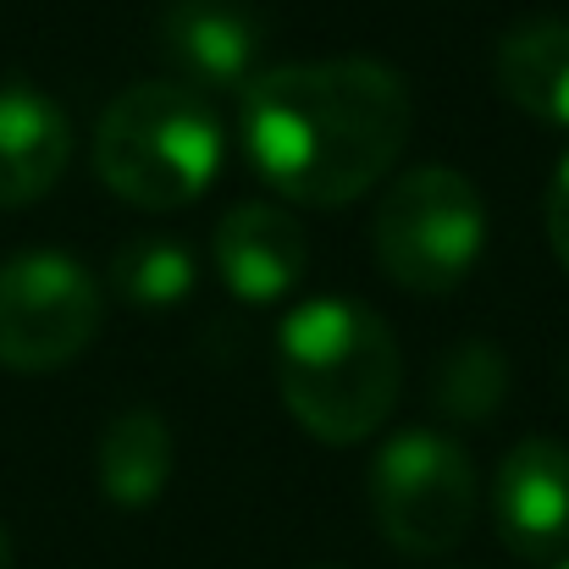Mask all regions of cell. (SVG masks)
<instances>
[{"mask_svg": "<svg viewBox=\"0 0 569 569\" xmlns=\"http://www.w3.org/2000/svg\"><path fill=\"white\" fill-rule=\"evenodd\" d=\"M409 128V83L366 56L282 61L238 94V139L254 178L305 210L366 199L398 167Z\"/></svg>", "mask_w": 569, "mask_h": 569, "instance_id": "1", "label": "cell"}, {"mask_svg": "<svg viewBox=\"0 0 569 569\" xmlns=\"http://www.w3.org/2000/svg\"><path fill=\"white\" fill-rule=\"evenodd\" d=\"M277 387L288 415L327 448L371 442L403 392L392 327L360 299H310L277 332Z\"/></svg>", "mask_w": 569, "mask_h": 569, "instance_id": "2", "label": "cell"}, {"mask_svg": "<svg viewBox=\"0 0 569 569\" xmlns=\"http://www.w3.org/2000/svg\"><path fill=\"white\" fill-rule=\"evenodd\" d=\"M221 117L172 78L133 83L94 128V172L133 210H183L221 172Z\"/></svg>", "mask_w": 569, "mask_h": 569, "instance_id": "3", "label": "cell"}, {"mask_svg": "<svg viewBox=\"0 0 569 569\" xmlns=\"http://www.w3.org/2000/svg\"><path fill=\"white\" fill-rule=\"evenodd\" d=\"M377 266L409 293H453L487 249V204L453 167H415L381 193L371 221Z\"/></svg>", "mask_w": 569, "mask_h": 569, "instance_id": "4", "label": "cell"}, {"mask_svg": "<svg viewBox=\"0 0 569 569\" xmlns=\"http://www.w3.org/2000/svg\"><path fill=\"white\" fill-rule=\"evenodd\" d=\"M371 515L403 559H442L476 520V465L448 431H398L371 459Z\"/></svg>", "mask_w": 569, "mask_h": 569, "instance_id": "5", "label": "cell"}, {"mask_svg": "<svg viewBox=\"0 0 569 569\" xmlns=\"http://www.w3.org/2000/svg\"><path fill=\"white\" fill-rule=\"evenodd\" d=\"M106 321L100 282L61 249H22L0 260V366L44 377L72 366Z\"/></svg>", "mask_w": 569, "mask_h": 569, "instance_id": "6", "label": "cell"}, {"mask_svg": "<svg viewBox=\"0 0 569 569\" xmlns=\"http://www.w3.org/2000/svg\"><path fill=\"white\" fill-rule=\"evenodd\" d=\"M161 61L172 67V83L193 94H243L266 67V28L238 0H167L156 17Z\"/></svg>", "mask_w": 569, "mask_h": 569, "instance_id": "7", "label": "cell"}, {"mask_svg": "<svg viewBox=\"0 0 569 569\" xmlns=\"http://www.w3.org/2000/svg\"><path fill=\"white\" fill-rule=\"evenodd\" d=\"M492 520L515 559L548 565L569 553V448L526 437L503 453L492 481Z\"/></svg>", "mask_w": 569, "mask_h": 569, "instance_id": "8", "label": "cell"}, {"mask_svg": "<svg viewBox=\"0 0 569 569\" xmlns=\"http://www.w3.org/2000/svg\"><path fill=\"white\" fill-rule=\"evenodd\" d=\"M210 260H216V277L227 282L232 299H243V305H277L282 293L299 288L305 260H310V243H305V232H299V221L288 210L249 199V204H232L216 221Z\"/></svg>", "mask_w": 569, "mask_h": 569, "instance_id": "9", "label": "cell"}, {"mask_svg": "<svg viewBox=\"0 0 569 569\" xmlns=\"http://www.w3.org/2000/svg\"><path fill=\"white\" fill-rule=\"evenodd\" d=\"M72 161V122L67 111L28 89L6 83L0 89V210H22L61 183Z\"/></svg>", "mask_w": 569, "mask_h": 569, "instance_id": "10", "label": "cell"}, {"mask_svg": "<svg viewBox=\"0 0 569 569\" xmlns=\"http://www.w3.org/2000/svg\"><path fill=\"white\" fill-rule=\"evenodd\" d=\"M498 89L526 117L569 128V17H537L498 39Z\"/></svg>", "mask_w": 569, "mask_h": 569, "instance_id": "11", "label": "cell"}, {"mask_svg": "<svg viewBox=\"0 0 569 569\" xmlns=\"http://www.w3.org/2000/svg\"><path fill=\"white\" fill-rule=\"evenodd\" d=\"M100 492L117 509H150L172 481V426L156 409H122L100 431Z\"/></svg>", "mask_w": 569, "mask_h": 569, "instance_id": "12", "label": "cell"}, {"mask_svg": "<svg viewBox=\"0 0 569 569\" xmlns=\"http://www.w3.org/2000/svg\"><path fill=\"white\" fill-rule=\"evenodd\" d=\"M503 398H509V360L498 343H481V338L453 343L431 371V403L448 420H465V426L492 420Z\"/></svg>", "mask_w": 569, "mask_h": 569, "instance_id": "13", "label": "cell"}, {"mask_svg": "<svg viewBox=\"0 0 569 569\" xmlns=\"http://www.w3.org/2000/svg\"><path fill=\"white\" fill-rule=\"evenodd\" d=\"M111 288L133 310H172L193 293V254L167 232H139L117 249Z\"/></svg>", "mask_w": 569, "mask_h": 569, "instance_id": "14", "label": "cell"}, {"mask_svg": "<svg viewBox=\"0 0 569 569\" xmlns=\"http://www.w3.org/2000/svg\"><path fill=\"white\" fill-rule=\"evenodd\" d=\"M548 243H553V260L569 271V156L553 172V189H548Z\"/></svg>", "mask_w": 569, "mask_h": 569, "instance_id": "15", "label": "cell"}, {"mask_svg": "<svg viewBox=\"0 0 569 569\" xmlns=\"http://www.w3.org/2000/svg\"><path fill=\"white\" fill-rule=\"evenodd\" d=\"M0 569H11V537H6V526H0Z\"/></svg>", "mask_w": 569, "mask_h": 569, "instance_id": "16", "label": "cell"}, {"mask_svg": "<svg viewBox=\"0 0 569 569\" xmlns=\"http://www.w3.org/2000/svg\"><path fill=\"white\" fill-rule=\"evenodd\" d=\"M559 569H569V559H565V565H559Z\"/></svg>", "mask_w": 569, "mask_h": 569, "instance_id": "17", "label": "cell"}, {"mask_svg": "<svg viewBox=\"0 0 569 569\" xmlns=\"http://www.w3.org/2000/svg\"><path fill=\"white\" fill-rule=\"evenodd\" d=\"M321 569H327V565H321Z\"/></svg>", "mask_w": 569, "mask_h": 569, "instance_id": "18", "label": "cell"}]
</instances>
